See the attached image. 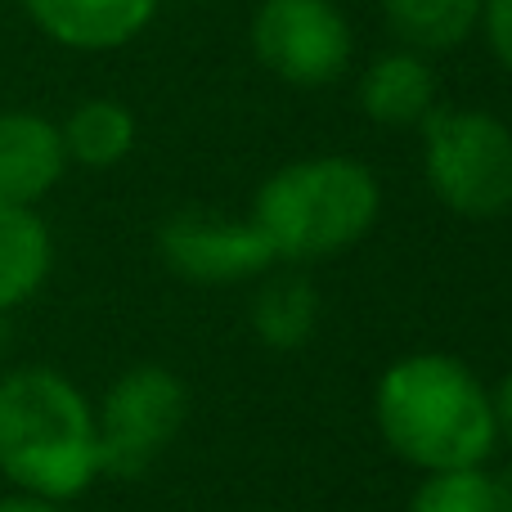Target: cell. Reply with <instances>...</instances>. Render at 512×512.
I'll return each mask as SVG.
<instances>
[{
    "mask_svg": "<svg viewBox=\"0 0 512 512\" xmlns=\"http://www.w3.org/2000/svg\"><path fill=\"white\" fill-rule=\"evenodd\" d=\"M54 265V243L32 207L0 203V315L36 297Z\"/></svg>",
    "mask_w": 512,
    "mask_h": 512,
    "instance_id": "12",
    "label": "cell"
},
{
    "mask_svg": "<svg viewBox=\"0 0 512 512\" xmlns=\"http://www.w3.org/2000/svg\"><path fill=\"white\" fill-rule=\"evenodd\" d=\"M387 23L414 50H454L481 23L486 0H382Z\"/></svg>",
    "mask_w": 512,
    "mask_h": 512,
    "instance_id": "14",
    "label": "cell"
},
{
    "mask_svg": "<svg viewBox=\"0 0 512 512\" xmlns=\"http://www.w3.org/2000/svg\"><path fill=\"white\" fill-rule=\"evenodd\" d=\"M63 149H68V162H81V167H117V162L131 158L135 149V117L126 104L117 99H86L68 113V122L59 126Z\"/></svg>",
    "mask_w": 512,
    "mask_h": 512,
    "instance_id": "13",
    "label": "cell"
},
{
    "mask_svg": "<svg viewBox=\"0 0 512 512\" xmlns=\"http://www.w3.org/2000/svg\"><path fill=\"white\" fill-rule=\"evenodd\" d=\"M405 512H495V472L486 463L418 472V486Z\"/></svg>",
    "mask_w": 512,
    "mask_h": 512,
    "instance_id": "15",
    "label": "cell"
},
{
    "mask_svg": "<svg viewBox=\"0 0 512 512\" xmlns=\"http://www.w3.org/2000/svg\"><path fill=\"white\" fill-rule=\"evenodd\" d=\"M373 427L414 472L477 468L499 450L495 396L450 351H409L378 373Z\"/></svg>",
    "mask_w": 512,
    "mask_h": 512,
    "instance_id": "1",
    "label": "cell"
},
{
    "mask_svg": "<svg viewBox=\"0 0 512 512\" xmlns=\"http://www.w3.org/2000/svg\"><path fill=\"white\" fill-rule=\"evenodd\" d=\"M68 171V149L50 117L0 113V203L36 207Z\"/></svg>",
    "mask_w": 512,
    "mask_h": 512,
    "instance_id": "8",
    "label": "cell"
},
{
    "mask_svg": "<svg viewBox=\"0 0 512 512\" xmlns=\"http://www.w3.org/2000/svg\"><path fill=\"white\" fill-rule=\"evenodd\" d=\"M423 171L436 203L463 221H495L512 207V131L481 108L423 117Z\"/></svg>",
    "mask_w": 512,
    "mask_h": 512,
    "instance_id": "4",
    "label": "cell"
},
{
    "mask_svg": "<svg viewBox=\"0 0 512 512\" xmlns=\"http://www.w3.org/2000/svg\"><path fill=\"white\" fill-rule=\"evenodd\" d=\"M189 418V387L167 364H131L95 405L99 477H144Z\"/></svg>",
    "mask_w": 512,
    "mask_h": 512,
    "instance_id": "5",
    "label": "cell"
},
{
    "mask_svg": "<svg viewBox=\"0 0 512 512\" xmlns=\"http://www.w3.org/2000/svg\"><path fill=\"white\" fill-rule=\"evenodd\" d=\"M360 108L378 126H418L436 108V77L414 50L382 54L360 77Z\"/></svg>",
    "mask_w": 512,
    "mask_h": 512,
    "instance_id": "10",
    "label": "cell"
},
{
    "mask_svg": "<svg viewBox=\"0 0 512 512\" xmlns=\"http://www.w3.org/2000/svg\"><path fill=\"white\" fill-rule=\"evenodd\" d=\"M382 216V185L360 158L324 153L279 167L252 198V225L274 261H324L351 252Z\"/></svg>",
    "mask_w": 512,
    "mask_h": 512,
    "instance_id": "3",
    "label": "cell"
},
{
    "mask_svg": "<svg viewBox=\"0 0 512 512\" xmlns=\"http://www.w3.org/2000/svg\"><path fill=\"white\" fill-rule=\"evenodd\" d=\"M158 256L176 279L203 288H230L270 274L274 248L248 221H230L216 212H176L158 225Z\"/></svg>",
    "mask_w": 512,
    "mask_h": 512,
    "instance_id": "7",
    "label": "cell"
},
{
    "mask_svg": "<svg viewBox=\"0 0 512 512\" xmlns=\"http://www.w3.org/2000/svg\"><path fill=\"white\" fill-rule=\"evenodd\" d=\"M27 18L68 50H117L158 14V0H23Z\"/></svg>",
    "mask_w": 512,
    "mask_h": 512,
    "instance_id": "9",
    "label": "cell"
},
{
    "mask_svg": "<svg viewBox=\"0 0 512 512\" xmlns=\"http://www.w3.org/2000/svg\"><path fill=\"white\" fill-rule=\"evenodd\" d=\"M0 512H63V504H54V499H36V495H9L0 499Z\"/></svg>",
    "mask_w": 512,
    "mask_h": 512,
    "instance_id": "18",
    "label": "cell"
},
{
    "mask_svg": "<svg viewBox=\"0 0 512 512\" xmlns=\"http://www.w3.org/2000/svg\"><path fill=\"white\" fill-rule=\"evenodd\" d=\"M481 18H486V36H490L495 59L512 72V0H486Z\"/></svg>",
    "mask_w": 512,
    "mask_h": 512,
    "instance_id": "16",
    "label": "cell"
},
{
    "mask_svg": "<svg viewBox=\"0 0 512 512\" xmlns=\"http://www.w3.org/2000/svg\"><path fill=\"white\" fill-rule=\"evenodd\" d=\"M248 319L261 346L301 351L319 333V288L306 274H261Z\"/></svg>",
    "mask_w": 512,
    "mask_h": 512,
    "instance_id": "11",
    "label": "cell"
},
{
    "mask_svg": "<svg viewBox=\"0 0 512 512\" xmlns=\"http://www.w3.org/2000/svg\"><path fill=\"white\" fill-rule=\"evenodd\" d=\"M495 512H512V468L495 472Z\"/></svg>",
    "mask_w": 512,
    "mask_h": 512,
    "instance_id": "19",
    "label": "cell"
},
{
    "mask_svg": "<svg viewBox=\"0 0 512 512\" xmlns=\"http://www.w3.org/2000/svg\"><path fill=\"white\" fill-rule=\"evenodd\" d=\"M0 472L23 495L54 504L99 481L95 405L59 369L23 364L0 378Z\"/></svg>",
    "mask_w": 512,
    "mask_h": 512,
    "instance_id": "2",
    "label": "cell"
},
{
    "mask_svg": "<svg viewBox=\"0 0 512 512\" xmlns=\"http://www.w3.org/2000/svg\"><path fill=\"white\" fill-rule=\"evenodd\" d=\"M495 396V423H499V445H512V364L499 378V387H490Z\"/></svg>",
    "mask_w": 512,
    "mask_h": 512,
    "instance_id": "17",
    "label": "cell"
},
{
    "mask_svg": "<svg viewBox=\"0 0 512 512\" xmlns=\"http://www.w3.org/2000/svg\"><path fill=\"white\" fill-rule=\"evenodd\" d=\"M252 50L288 86H328L351 63V23L333 0H261Z\"/></svg>",
    "mask_w": 512,
    "mask_h": 512,
    "instance_id": "6",
    "label": "cell"
}]
</instances>
